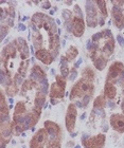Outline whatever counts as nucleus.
Instances as JSON below:
<instances>
[{"instance_id":"nucleus-15","label":"nucleus","mask_w":124,"mask_h":148,"mask_svg":"<svg viewBox=\"0 0 124 148\" xmlns=\"http://www.w3.org/2000/svg\"><path fill=\"white\" fill-rule=\"evenodd\" d=\"M43 128L48 131L49 138H63L62 128L55 122H53V121H46L43 123Z\"/></svg>"},{"instance_id":"nucleus-37","label":"nucleus","mask_w":124,"mask_h":148,"mask_svg":"<svg viewBox=\"0 0 124 148\" xmlns=\"http://www.w3.org/2000/svg\"><path fill=\"white\" fill-rule=\"evenodd\" d=\"M91 97H92L91 95H85L83 99H82V105H83V108H87V106H88V104H89Z\"/></svg>"},{"instance_id":"nucleus-33","label":"nucleus","mask_w":124,"mask_h":148,"mask_svg":"<svg viewBox=\"0 0 124 148\" xmlns=\"http://www.w3.org/2000/svg\"><path fill=\"white\" fill-rule=\"evenodd\" d=\"M29 62H29V59H27V60H22L20 66H19L18 72H17V73H18L22 78H25V75H27V71H28V68H29Z\"/></svg>"},{"instance_id":"nucleus-52","label":"nucleus","mask_w":124,"mask_h":148,"mask_svg":"<svg viewBox=\"0 0 124 148\" xmlns=\"http://www.w3.org/2000/svg\"><path fill=\"white\" fill-rule=\"evenodd\" d=\"M55 22H56V25H61V20H59V19H56Z\"/></svg>"},{"instance_id":"nucleus-4","label":"nucleus","mask_w":124,"mask_h":148,"mask_svg":"<svg viewBox=\"0 0 124 148\" xmlns=\"http://www.w3.org/2000/svg\"><path fill=\"white\" fill-rule=\"evenodd\" d=\"M82 145L84 148H104L106 142V136L104 133H99L90 136L88 134H83Z\"/></svg>"},{"instance_id":"nucleus-26","label":"nucleus","mask_w":124,"mask_h":148,"mask_svg":"<svg viewBox=\"0 0 124 148\" xmlns=\"http://www.w3.org/2000/svg\"><path fill=\"white\" fill-rule=\"evenodd\" d=\"M107 105V99L104 95H99L96 96V99L93 101V108L96 110H103Z\"/></svg>"},{"instance_id":"nucleus-31","label":"nucleus","mask_w":124,"mask_h":148,"mask_svg":"<svg viewBox=\"0 0 124 148\" xmlns=\"http://www.w3.org/2000/svg\"><path fill=\"white\" fill-rule=\"evenodd\" d=\"M46 96H47V94L41 92V90H37V92H36L35 97H34V106L43 107V106L45 105V103H46Z\"/></svg>"},{"instance_id":"nucleus-53","label":"nucleus","mask_w":124,"mask_h":148,"mask_svg":"<svg viewBox=\"0 0 124 148\" xmlns=\"http://www.w3.org/2000/svg\"><path fill=\"white\" fill-rule=\"evenodd\" d=\"M66 4H68V5H71V3H72V1H66Z\"/></svg>"},{"instance_id":"nucleus-16","label":"nucleus","mask_w":124,"mask_h":148,"mask_svg":"<svg viewBox=\"0 0 124 148\" xmlns=\"http://www.w3.org/2000/svg\"><path fill=\"white\" fill-rule=\"evenodd\" d=\"M35 57H36V59H38L39 62L45 64V65H51V64L54 62V59H55V57L53 56V54L50 52L49 50L43 49V48L41 50H37V51L35 52Z\"/></svg>"},{"instance_id":"nucleus-51","label":"nucleus","mask_w":124,"mask_h":148,"mask_svg":"<svg viewBox=\"0 0 124 148\" xmlns=\"http://www.w3.org/2000/svg\"><path fill=\"white\" fill-rule=\"evenodd\" d=\"M85 117H86V113H85V112H84V113L82 114V116H81V120H84V119H85Z\"/></svg>"},{"instance_id":"nucleus-34","label":"nucleus","mask_w":124,"mask_h":148,"mask_svg":"<svg viewBox=\"0 0 124 148\" xmlns=\"http://www.w3.org/2000/svg\"><path fill=\"white\" fill-rule=\"evenodd\" d=\"M63 18H64V20L65 21H69V20H72V18H73V16H72V13L70 12V11H68V10H63Z\"/></svg>"},{"instance_id":"nucleus-42","label":"nucleus","mask_w":124,"mask_h":148,"mask_svg":"<svg viewBox=\"0 0 124 148\" xmlns=\"http://www.w3.org/2000/svg\"><path fill=\"white\" fill-rule=\"evenodd\" d=\"M43 9H50V8H51V2H49V1H46V2L43 3Z\"/></svg>"},{"instance_id":"nucleus-44","label":"nucleus","mask_w":124,"mask_h":148,"mask_svg":"<svg viewBox=\"0 0 124 148\" xmlns=\"http://www.w3.org/2000/svg\"><path fill=\"white\" fill-rule=\"evenodd\" d=\"M107 106H108L109 108H115L116 104L112 101H107Z\"/></svg>"},{"instance_id":"nucleus-39","label":"nucleus","mask_w":124,"mask_h":148,"mask_svg":"<svg viewBox=\"0 0 124 148\" xmlns=\"http://www.w3.org/2000/svg\"><path fill=\"white\" fill-rule=\"evenodd\" d=\"M76 76H78V71H76V69L75 68H73L70 71V74H69V80H71V82H73V80L76 78Z\"/></svg>"},{"instance_id":"nucleus-48","label":"nucleus","mask_w":124,"mask_h":148,"mask_svg":"<svg viewBox=\"0 0 124 148\" xmlns=\"http://www.w3.org/2000/svg\"><path fill=\"white\" fill-rule=\"evenodd\" d=\"M99 25H101V27H103V25H105V19L100 18V20H99Z\"/></svg>"},{"instance_id":"nucleus-17","label":"nucleus","mask_w":124,"mask_h":148,"mask_svg":"<svg viewBox=\"0 0 124 148\" xmlns=\"http://www.w3.org/2000/svg\"><path fill=\"white\" fill-rule=\"evenodd\" d=\"M15 43H16V47H17L18 52L20 53V55H21L22 60H27V59L29 58V54H30L27 40H25L23 37H18L17 39H15Z\"/></svg>"},{"instance_id":"nucleus-18","label":"nucleus","mask_w":124,"mask_h":148,"mask_svg":"<svg viewBox=\"0 0 124 148\" xmlns=\"http://www.w3.org/2000/svg\"><path fill=\"white\" fill-rule=\"evenodd\" d=\"M59 46H61V39L59 34L49 35V51L53 54L54 57H57L59 53Z\"/></svg>"},{"instance_id":"nucleus-43","label":"nucleus","mask_w":124,"mask_h":148,"mask_svg":"<svg viewBox=\"0 0 124 148\" xmlns=\"http://www.w3.org/2000/svg\"><path fill=\"white\" fill-rule=\"evenodd\" d=\"M112 2L117 6H122L124 3V0H122V1H112Z\"/></svg>"},{"instance_id":"nucleus-11","label":"nucleus","mask_w":124,"mask_h":148,"mask_svg":"<svg viewBox=\"0 0 124 148\" xmlns=\"http://www.w3.org/2000/svg\"><path fill=\"white\" fill-rule=\"evenodd\" d=\"M41 111H43V107L33 106L32 110L25 115V126H27L28 129H30V128L32 129V128L35 127V125L38 123V121H39L41 115Z\"/></svg>"},{"instance_id":"nucleus-1","label":"nucleus","mask_w":124,"mask_h":148,"mask_svg":"<svg viewBox=\"0 0 124 148\" xmlns=\"http://www.w3.org/2000/svg\"><path fill=\"white\" fill-rule=\"evenodd\" d=\"M94 93V86L93 83L88 80L80 78L76 83L72 86L70 91V99L73 101L75 99H83L85 95H93Z\"/></svg>"},{"instance_id":"nucleus-27","label":"nucleus","mask_w":124,"mask_h":148,"mask_svg":"<svg viewBox=\"0 0 124 148\" xmlns=\"http://www.w3.org/2000/svg\"><path fill=\"white\" fill-rule=\"evenodd\" d=\"M59 64H61V75H62L64 78L67 79V77H69V74H70V70H69L68 62H67V59H66L65 56H62V57H61Z\"/></svg>"},{"instance_id":"nucleus-57","label":"nucleus","mask_w":124,"mask_h":148,"mask_svg":"<svg viewBox=\"0 0 124 148\" xmlns=\"http://www.w3.org/2000/svg\"><path fill=\"white\" fill-rule=\"evenodd\" d=\"M75 148H81V146H80V145H76V146H75Z\"/></svg>"},{"instance_id":"nucleus-56","label":"nucleus","mask_w":124,"mask_h":148,"mask_svg":"<svg viewBox=\"0 0 124 148\" xmlns=\"http://www.w3.org/2000/svg\"><path fill=\"white\" fill-rule=\"evenodd\" d=\"M27 19H28V17H23V18H22V21H25V20H27Z\"/></svg>"},{"instance_id":"nucleus-20","label":"nucleus","mask_w":124,"mask_h":148,"mask_svg":"<svg viewBox=\"0 0 124 148\" xmlns=\"http://www.w3.org/2000/svg\"><path fill=\"white\" fill-rule=\"evenodd\" d=\"M1 103H0V121L10 120V107H8V103L6 101V96H4V92L3 90H1Z\"/></svg>"},{"instance_id":"nucleus-49","label":"nucleus","mask_w":124,"mask_h":148,"mask_svg":"<svg viewBox=\"0 0 124 148\" xmlns=\"http://www.w3.org/2000/svg\"><path fill=\"white\" fill-rule=\"evenodd\" d=\"M121 110H122V113L124 114V97H123V99H122V102H121Z\"/></svg>"},{"instance_id":"nucleus-3","label":"nucleus","mask_w":124,"mask_h":148,"mask_svg":"<svg viewBox=\"0 0 124 148\" xmlns=\"http://www.w3.org/2000/svg\"><path fill=\"white\" fill-rule=\"evenodd\" d=\"M66 84H67L66 78H64L62 75H55V82L51 84L50 86V99H57V101L64 99V96L66 95Z\"/></svg>"},{"instance_id":"nucleus-35","label":"nucleus","mask_w":124,"mask_h":148,"mask_svg":"<svg viewBox=\"0 0 124 148\" xmlns=\"http://www.w3.org/2000/svg\"><path fill=\"white\" fill-rule=\"evenodd\" d=\"M103 37H104V33L103 32H98V33H96V34H93L91 36V41L92 42H99Z\"/></svg>"},{"instance_id":"nucleus-30","label":"nucleus","mask_w":124,"mask_h":148,"mask_svg":"<svg viewBox=\"0 0 124 148\" xmlns=\"http://www.w3.org/2000/svg\"><path fill=\"white\" fill-rule=\"evenodd\" d=\"M96 3L98 9H99L100 15H101V17H100V18L105 19L106 17L108 16V11H107L106 2H105V1H103V0H98V1H96Z\"/></svg>"},{"instance_id":"nucleus-24","label":"nucleus","mask_w":124,"mask_h":148,"mask_svg":"<svg viewBox=\"0 0 124 148\" xmlns=\"http://www.w3.org/2000/svg\"><path fill=\"white\" fill-rule=\"evenodd\" d=\"M27 113H28V112H27V107H25V102L19 101V102L16 103L13 116H23V115H25Z\"/></svg>"},{"instance_id":"nucleus-36","label":"nucleus","mask_w":124,"mask_h":148,"mask_svg":"<svg viewBox=\"0 0 124 148\" xmlns=\"http://www.w3.org/2000/svg\"><path fill=\"white\" fill-rule=\"evenodd\" d=\"M9 28L10 27L8 25H4V23L1 25V40L4 39L6 36L8 35V33H9Z\"/></svg>"},{"instance_id":"nucleus-2","label":"nucleus","mask_w":124,"mask_h":148,"mask_svg":"<svg viewBox=\"0 0 124 148\" xmlns=\"http://www.w3.org/2000/svg\"><path fill=\"white\" fill-rule=\"evenodd\" d=\"M32 23H34L38 29L43 28L49 33V35L59 34V29L56 27V22L54 21V19L43 13H35L32 16Z\"/></svg>"},{"instance_id":"nucleus-23","label":"nucleus","mask_w":124,"mask_h":148,"mask_svg":"<svg viewBox=\"0 0 124 148\" xmlns=\"http://www.w3.org/2000/svg\"><path fill=\"white\" fill-rule=\"evenodd\" d=\"M32 41H33V46L36 49V51L43 49V35H41V33L39 31L33 32Z\"/></svg>"},{"instance_id":"nucleus-6","label":"nucleus","mask_w":124,"mask_h":148,"mask_svg":"<svg viewBox=\"0 0 124 148\" xmlns=\"http://www.w3.org/2000/svg\"><path fill=\"white\" fill-rule=\"evenodd\" d=\"M124 72V64L121 62H112V65L109 66L108 72L106 75V82L110 84H116L119 83V79L121 77L122 73Z\"/></svg>"},{"instance_id":"nucleus-7","label":"nucleus","mask_w":124,"mask_h":148,"mask_svg":"<svg viewBox=\"0 0 124 148\" xmlns=\"http://www.w3.org/2000/svg\"><path fill=\"white\" fill-rule=\"evenodd\" d=\"M49 141V133L45 128H39L33 134L31 141L29 143L30 148H45Z\"/></svg>"},{"instance_id":"nucleus-45","label":"nucleus","mask_w":124,"mask_h":148,"mask_svg":"<svg viewBox=\"0 0 124 148\" xmlns=\"http://www.w3.org/2000/svg\"><path fill=\"white\" fill-rule=\"evenodd\" d=\"M81 64H82V59L80 58V59H79V60H78V62H75V64H74V66H73V68L78 69L79 67H80V65H81Z\"/></svg>"},{"instance_id":"nucleus-14","label":"nucleus","mask_w":124,"mask_h":148,"mask_svg":"<svg viewBox=\"0 0 124 148\" xmlns=\"http://www.w3.org/2000/svg\"><path fill=\"white\" fill-rule=\"evenodd\" d=\"M71 25H72V34H73V36L75 37L83 36L84 32H85V25H86V21H84L83 17L73 16Z\"/></svg>"},{"instance_id":"nucleus-46","label":"nucleus","mask_w":124,"mask_h":148,"mask_svg":"<svg viewBox=\"0 0 124 148\" xmlns=\"http://www.w3.org/2000/svg\"><path fill=\"white\" fill-rule=\"evenodd\" d=\"M18 29H19V31H25V25H22V23H19L18 25Z\"/></svg>"},{"instance_id":"nucleus-22","label":"nucleus","mask_w":124,"mask_h":148,"mask_svg":"<svg viewBox=\"0 0 124 148\" xmlns=\"http://www.w3.org/2000/svg\"><path fill=\"white\" fill-rule=\"evenodd\" d=\"M6 95L10 96V97H13V96H15L17 93H18L19 89H18V84L16 83L15 80L13 79L9 85H6Z\"/></svg>"},{"instance_id":"nucleus-41","label":"nucleus","mask_w":124,"mask_h":148,"mask_svg":"<svg viewBox=\"0 0 124 148\" xmlns=\"http://www.w3.org/2000/svg\"><path fill=\"white\" fill-rule=\"evenodd\" d=\"M117 41H118V43L120 45V47H124V38H123V36H121V35H118V36H117Z\"/></svg>"},{"instance_id":"nucleus-47","label":"nucleus","mask_w":124,"mask_h":148,"mask_svg":"<svg viewBox=\"0 0 124 148\" xmlns=\"http://www.w3.org/2000/svg\"><path fill=\"white\" fill-rule=\"evenodd\" d=\"M75 106H76L78 108H83V105H82V102H80V101H76V102H75Z\"/></svg>"},{"instance_id":"nucleus-13","label":"nucleus","mask_w":124,"mask_h":148,"mask_svg":"<svg viewBox=\"0 0 124 148\" xmlns=\"http://www.w3.org/2000/svg\"><path fill=\"white\" fill-rule=\"evenodd\" d=\"M112 17L114 20V25L119 29H124V10L121 6L114 5L112 9Z\"/></svg>"},{"instance_id":"nucleus-5","label":"nucleus","mask_w":124,"mask_h":148,"mask_svg":"<svg viewBox=\"0 0 124 148\" xmlns=\"http://www.w3.org/2000/svg\"><path fill=\"white\" fill-rule=\"evenodd\" d=\"M94 1H86L85 12H86V25L89 28H96L99 25V11L94 4Z\"/></svg>"},{"instance_id":"nucleus-29","label":"nucleus","mask_w":124,"mask_h":148,"mask_svg":"<svg viewBox=\"0 0 124 148\" xmlns=\"http://www.w3.org/2000/svg\"><path fill=\"white\" fill-rule=\"evenodd\" d=\"M31 72L38 78V83H39V84H41L43 79H46V78H47L46 72L43 71V69H41V67H39L38 65H34V66H33V68H32V71Z\"/></svg>"},{"instance_id":"nucleus-9","label":"nucleus","mask_w":124,"mask_h":148,"mask_svg":"<svg viewBox=\"0 0 124 148\" xmlns=\"http://www.w3.org/2000/svg\"><path fill=\"white\" fill-rule=\"evenodd\" d=\"M17 51L18 50H17V47H16L15 40H13L12 42L8 43L2 49V52H1V62H2L3 69L6 71H9L8 70V62H9V59L15 58Z\"/></svg>"},{"instance_id":"nucleus-38","label":"nucleus","mask_w":124,"mask_h":148,"mask_svg":"<svg viewBox=\"0 0 124 148\" xmlns=\"http://www.w3.org/2000/svg\"><path fill=\"white\" fill-rule=\"evenodd\" d=\"M74 16H78V17H83L84 18V15H83V11L81 10L80 5L79 4H75L74 5Z\"/></svg>"},{"instance_id":"nucleus-55","label":"nucleus","mask_w":124,"mask_h":148,"mask_svg":"<svg viewBox=\"0 0 124 148\" xmlns=\"http://www.w3.org/2000/svg\"><path fill=\"white\" fill-rule=\"evenodd\" d=\"M54 14V11H50V15H53Z\"/></svg>"},{"instance_id":"nucleus-54","label":"nucleus","mask_w":124,"mask_h":148,"mask_svg":"<svg viewBox=\"0 0 124 148\" xmlns=\"http://www.w3.org/2000/svg\"><path fill=\"white\" fill-rule=\"evenodd\" d=\"M67 145H68V146H72V145H73V142H69Z\"/></svg>"},{"instance_id":"nucleus-12","label":"nucleus","mask_w":124,"mask_h":148,"mask_svg":"<svg viewBox=\"0 0 124 148\" xmlns=\"http://www.w3.org/2000/svg\"><path fill=\"white\" fill-rule=\"evenodd\" d=\"M109 124L112 129L118 133L124 132V114L123 113H112L109 119Z\"/></svg>"},{"instance_id":"nucleus-19","label":"nucleus","mask_w":124,"mask_h":148,"mask_svg":"<svg viewBox=\"0 0 124 148\" xmlns=\"http://www.w3.org/2000/svg\"><path fill=\"white\" fill-rule=\"evenodd\" d=\"M115 39H114V36L107 37L106 38V41L104 43V46L101 48V52L105 57L109 59V57L112 55V53L115 51Z\"/></svg>"},{"instance_id":"nucleus-25","label":"nucleus","mask_w":124,"mask_h":148,"mask_svg":"<svg viewBox=\"0 0 124 148\" xmlns=\"http://www.w3.org/2000/svg\"><path fill=\"white\" fill-rule=\"evenodd\" d=\"M82 78L84 79L88 80V82H91L93 83V80H94V77H96V73L93 71V69L89 66H87L85 68L82 70Z\"/></svg>"},{"instance_id":"nucleus-21","label":"nucleus","mask_w":124,"mask_h":148,"mask_svg":"<svg viewBox=\"0 0 124 148\" xmlns=\"http://www.w3.org/2000/svg\"><path fill=\"white\" fill-rule=\"evenodd\" d=\"M103 95L105 96L107 101H114L117 96V88L115 85L106 82L105 86H104V94Z\"/></svg>"},{"instance_id":"nucleus-32","label":"nucleus","mask_w":124,"mask_h":148,"mask_svg":"<svg viewBox=\"0 0 124 148\" xmlns=\"http://www.w3.org/2000/svg\"><path fill=\"white\" fill-rule=\"evenodd\" d=\"M63 138H49L46 148H61Z\"/></svg>"},{"instance_id":"nucleus-28","label":"nucleus","mask_w":124,"mask_h":148,"mask_svg":"<svg viewBox=\"0 0 124 148\" xmlns=\"http://www.w3.org/2000/svg\"><path fill=\"white\" fill-rule=\"evenodd\" d=\"M78 56H79V50L76 49L74 46L69 47L68 50H67L66 53H65V57H66V59H67V62H73Z\"/></svg>"},{"instance_id":"nucleus-50","label":"nucleus","mask_w":124,"mask_h":148,"mask_svg":"<svg viewBox=\"0 0 124 148\" xmlns=\"http://www.w3.org/2000/svg\"><path fill=\"white\" fill-rule=\"evenodd\" d=\"M76 134H78L76 132H71V133H70V136H71V138H74V136H76Z\"/></svg>"},{"instance_id":"nucleus-40","label":"nucleus","mask_w":124,"mask_h":148,"mask_svg":"<svg viewBox=\"0 0 124 148\" xmlns=\"http://www.w3.org/2000/svg\"><path fill=\"white\" fill-rule=\"evenodd\" d=\"M119 86L121 87L122 90H123V94H124V72L122 73L121 77H120V79H119Z\"/></svg>"},{"instance_id":"nucleus-8","label":"nucleus","mask_w":124,"mask_h":148,"mask_svg":"<svg viewBox=\"0 0 124 148\" xmlns=\"http://www.w3.org/2000/svg\"><path fill=\"white\" fill-rule=\"evenodd\" d=\"M76 117H78V107L75 104L70 103L66 111L65 115V125L66 129L69 133H71L75 128V123H76Z\"/></svg>"},{"instance_id":"nucleus-10","label":"nucleus","mask_w":124,"mask_h":148,"mask_svg":"<svg viewBox=\"0 0 124 148\" xmlns=\"http://www.w3.org/2000/svg\"><path fill=\"white\" fill-rule=\"evenodd\" d=\"M12 134V122L10 120L1 122V125H0V143H1V148H6V146L8 145V143L11 140Z\"/></svg>"}]
</instances>
